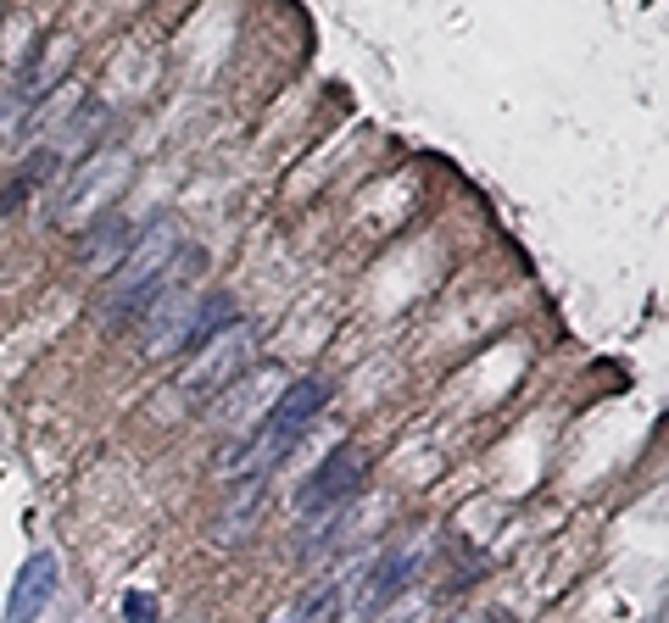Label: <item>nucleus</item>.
<instances>
[{"label":"nucleus","mask_w":669,"mask_h":623,"mask_svg":"<svg viewBox=\"0 0 669 623\" xmlns=\"http://www.w3.org/2000/svg\"><path fill=\"white\" fill-rule=\"evenodd\" d=\"M419 556H425V540H408V545H391V551H380L358 579H347L352 584V617L363 623V617H375L397 590H408V579L419 573Z\"/></svg>","instance_id":"6"},{"label":"nucleus","mask_w":669,"mask_h":623,"mask_svg":"<svg viewBox=\"0 0 669 623\" xmlns=\"http://www.w3.org/2000/svg\"><path fill=\"white\" fill-rule=\"evenodd\" d=\"M323 401H329V384L323 379H290L279 395H273V406L257 418V429L251 434H240L223 456H218V468H234V473H273L290 451H296V440L307 434V423L323 412Z\"/></svg>","instance_id":"1"},{"label":"nucleus","mask_w":669,"mask_h":623,"mask_svg":"<svg viewBox=\"0 0 669 623\" xmlns=\"http://www.w3.org/2000/svg\"><path fill=\"white\" fill-rule=\"evenodd\" d=\"M134 234H140V223H129V218H118V212H101V218H96V229L84 234V245H79V251H84V262H90V268H107V262L118 268V257L134 245Z\"/></svg>","instance_id":"9"},{"label":"nucleus","mask_w":669,"mask_h":623,"mask_svg":"<svg viewBox=\"0 0 669 623\" xmlns=\"http://www.w3.org/2000/svg\"><path fill=\"white\" fill-rule=\"evenodd\" d=\"M157 617H162V606H157L151 590H129L123 595V623H157Z\"/></svg>","instance_id":"12"},{"label":"nucleus","mask_w":669,"mask_h":623,"mask_svg":"<svg viewBox=\"0 0 669 623\" xmlns=\"http://www.w3.org/2000/svg\"><path fill=\"white\" fill-rule=\"evenodd\" d=\"M173 251H179V229H173L168 218H157V223H146V229L134 234V245L118 257L112 284H107V295H101V307H107L112 323L140 318V301H146V290L157 284V273L168 268Z\"/></svg>","instance_id":"2"},{"label":"nucleus","mask_w":669,"mask_h":623,"mask_svg":"<svg viewBox=\"0 0 669 623\" xmlns=\"http://www.w3.org/2000/svg\"><path fill=\"white\" fill-rule=\"evenodd\" d=\"M458 623H508V612H486V617H458Z\"/></svg>","instance_id":"13"},{"label":"nucleus","mask_w":669,"mask_h":623,"mask_svg":"<svg viewBox=\"0 0 669 623\" xmlns=\"http://www.w3.org/2000/svg\"><path fill=\"white\" fill-rule=\"evenodd\" d=\"M57 590H62V562H57V551H34V556L23 562L18 584H12L7 623H34V617L51 606V595H57Z\"/></svg>","instance_id":"7"},{"label":"nucleus","mask_w":669,"mask_h":623,"mask_svg":"<svg viewBox=\"0 0 669 623\" xmlns=\"http://www.w3.org/2000/svg\"><path fill=\"white\" fill-rule=\"evenodd\" d=\"M363 479H369V462H363V451H358V445H334V451L318 462V473L301 484V495H296V512H301V518L341 512L347 501H358Z\"/></svg>","instance_id":"5"},{"label":"nucleus","mask_w":669,"mask_h":623,"mask_svg":"<svg viewBox=\"0 0 669 623\" xmlns=\"http://www.w3.org/2000/svg\"><path fill=\"white\" fill-rule=\"evenodd\" d=\"M251 351H257V329L234 318L229 329H218L212 340H201V345L190 351V362H184V373H179V395H190L196 406H212V401L251 368Z\"/></svg>","instance_id":"3"},{"label":"nucleus","mask_w":669,"mask_h":623,"mask_svg":"<svg viewBox=\"0 0 669 623\" xmlns=\"http://www.w3.org/2000/svg\"><path fill=\"white\" fill-rule=\"evenodd\" d=\"M391 623H430V617H425V612L413 606V612H402V617H391Z\"/></svg>","instance_id":"14"},{"label":"nucleus","mask_w":669,"mask_h":623,"mask_svg":"<svg viewBox=\"0 0 669 623\" xmlns=\"http://www.w3.org/2000/svg\"><path fill=\"white\" fill-rule=\"evenodd\" d=\"M123 179H129V151L118 145H101L96 157H84L79 162V173L62 184V195H57V223H79L84 212H112V195L123 190Z\"/></svg>","instance_id":"4"},{"label":"nucleus","mask_w":669,"mask_h":623,"mask_svg":"<svg viewBox=\"0 0 669 623\" xmlns=\"http://www.w3.org/2000/svg\"><path fill=\"white\" fill-rule=\"evenodd\" d=\"M262 506H268V473H240L234 490H229V501H223V512H218V523H212L218 540H223V545L246 540V534L257 529Z\"/></svg>","instance_id":"8"},{"label":"nucleus","mask_w":669,"mask_h":623,"mask_svg":"<svg viewBox=\"0 0 669 623\" xmlns=\"http://www.w3.org/2000/svg\"><path fill=\"white\" fill-rule=\"evenodd\" d=\"M341 601H347V579H323V584H312V590L301 595V606H296L290 623H334Z\"/></svg>","instance_id":"11"},{"label":"nucleus","mask_w":669,"mask_h":623,"mask_svg":"<svg viewBox=\"0 0 669 623\" xmlns=\"http://www.w3.org/2000/svg\"><path fill=\"white\" fill-rule=\"evenodd\" d=\"M234 323V295L229 290H212V295H196V312H190V323H184V356L201 345V340H212L218 329H229Z\"/></svg>","instance_id":"10"}]
</instances>
